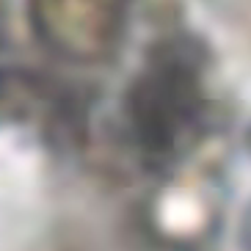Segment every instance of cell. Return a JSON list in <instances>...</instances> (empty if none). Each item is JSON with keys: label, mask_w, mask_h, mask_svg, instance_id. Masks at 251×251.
<instances>
[{"label": "cell", "mask_w": 251, "mask_h": 251, "mask_svg": "<svg viewBox=\"0 0 251 251\" xmlns=\"http://www.w3.org/2000/svg\"><path fill=\"white\" fill-rule=\"evenodd\" d=\"M213 119L207 55L196 42L174 36L149 50L122 102V127L147 169L185 160L207 135Z\"/></svg>", "instance_id": "1"}, {"label": "cell", "mask_w": 251, "mask_h": 251, "mask_svg": "<svg viewBox=\"0 0 251 251\" xmlns=\"http://www.w3.org/2000/svg\"><path fill=\"white\" fill-rule=\"evenodd\" d=\"M39 33L72 58H102L116 47L130 0H28Z\"/></svg>", "instance_id": "2"}]
</instances>
